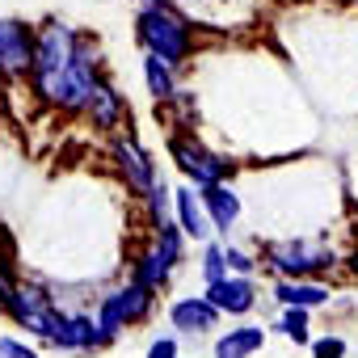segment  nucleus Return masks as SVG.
I'll return each mask as SVG.
<instances>
[{
	"mask_svg": "<svg viewBox=\"0 0 358 358\" xmlns=\"http://www.w3.org/2000/svg\"><path fill=\"white\" fill-rule=\"evenodd\" d=\"M173 199H177V228H182L186 236L207 241L215 232V224H211V215L203 207V194L194 199V190H173Z\"/></svg>",
	"mask_w": 358,
	"mask_h": 358,
	"instance_id": "13",
	"label": "nucleus"
},
{
	"mask_svg": "<svg viewBox=\"0 0 358 358\" xmlns=\"http://www.w3.org/2000/svg\"><path fill=\"white\" fill-rule=\"evenodd\" d=\"M143 80H148V93L156 101H173L177 97V80H173V68L156 55H143Z\"/></svg>",
	"mask_w": 358,
	"mask_h": 358,
	"instance_id": "17",
	"label": "nucleus"
},
{
	"mask_svg": "<svg viewBox=\"0 0 358 358\" xmlns=\"http://www.w3.org/2000/svg\"><path fill=\"white\" fill-rule=\"evenodd\" d=\"M148 207H152V224H156V232L169 228V186H164V182L148 194Z\"/></svg>",
	"mask_w": 358,
	"mask_h": 358,
	"instance_id": "20",
	"label": "nucleus"
},
{
	"mask_svg": "<svg viewBox=\"0 0 358 358\" xmlns=\"http://www.w3.org/2000/svg\"><path fill=\"white\" fill-rule=\"evenodd\" d=\"M182 262V228H160V236H156V245L135 262V282H143L148 291H160L164 282H169V274H173V266Z\"/></svg>",
	"mask_w": 358,
	"mask_h": 358,
	"instance_id": "6",
	"label": "nucleus"
},
{
	"mask_svg": "<svg viewBox=\"0 0 358 358\" xmlns=\"http://www.w3.org/2000/svg\"><path fill=\"white\" fill-rule=\"evenodd\" d=\"M148 358H177V341H173V337H160V341H152Z\"/></svg>",
	"mask_w": 358,
	"mask_h": 358,
	"instance_id": "25",
	"label": "nucleus"
},
{
	"mask_svg": "<svg viewBox=\"0 0 358 358\" xmlns=\"http://www.w3.org/2000/svg\"><path fill=\"white\" fill-rule=\"evenodd\" d=\"M114 156H118V169H122V177H127V186L148 199V194L156 190V169H152L148 152H143L135 139H118V143H114Z\"/></svg>",
	"mask_w": 358,
	"mask_h": 358,
	"instance_id": "9",
	"label": "nucleus"
},
{
	"mask_svg": "<svg viewBox=\"0 0 358 358\" xmlns=\"http://www.w3.org/2000/svg\"><path fill=\"white\" fill-rule=\"evenodd\" d=\"M203 207H207V215H211V224H215L220 232H228V228L236 224V215H241V199H236L228 186H207V190H203Z\"/></svg>",
	"mask_w": 358,
	"mask_h": 358,
	"instance_id": "15",
	"label": "nucleus"
},
{
	"mask_svg": "<svg viewBox=\"0 0 358 358\" xmlns=\"http://www.w3.org/2000/svg\"><path fill=\"white\" fill-rule=\"evenodd\" d=\"M274 295H278L287 308H316V303H324V299H329V287H320V282H291V278H282Z\"/></svg>",
	"mask_w": 358,
	"mask_h": 358,
	"instance_id": "18",
	"label": "nucleus"
},
{
	"mask_svg": "<svg viewBox=\"0 0 358 358\" xmlns=\"http://www.w3.org/2000/svg\"><path fill=\"white\" fill-rule=\"evenodd\" d=\"M207 299H211L220 312H228V316H245V312L257 303V291H253V278L228 274V278H220V282L207 287Z\"/></svg>",
	"mask_w": 358,
	"mask_h": 358,
	"instance_id": "10",
	"label": "nucleus"
},
{
	"mask_svg": "<svg viewBox=\"0 0 358 358\" xmlns=\"http://www.w3.org/2000/svg\"><path fill=\"white\" fill-rule=\"evenodd\" d=\"M76 47L80 38L72 34V26L64 22H47L38 30V47H34V93L51 106H64V89H68V72H72V59H76Z\"/></svg>",
	"mask_w": 358,
	"mask_h": 358,
	"instance_id": "1",
	"label": "nucleus"
},
{
	"mask_svg": "<svg viewBox=\"0 0 358 358\" xmlns=\"http://www.w3.org/2000/svg\"><path fill=\"white\" fill-rule=\"evenodd\" d=\"M350 270H354V274H358V249H354V253H350Z\"/></svg>",
	"mask_w": 358,
	"mask_h": 358,
	"instance_id": "26",
	"label": "nucleus"
},
{
	"mask_svg": "<svg viewBox=\"0 0 358 358\" xmlns=\"http://www.w3.org/2000/svg\"><path fill=\"white\" fill-rule=\"evenodd\" d=\"M89 114H93V122H97L101 131H114V127L122 122L127 110H122V97L114 93V85H106V80L97 85V93H93V101H89Z\"/></svg>",
	"mask_w": 358,
	"mask_h": 358,
	"instance_id": "16",
	"label": "nucleus"
},
{
	"mask_svg": "<svg viewBox=\"0 0 358 358\" xmlns=\"http://www.w3.org/2000/svg\"><path fill=\"white\" fill-rule=\"evenodd\" d=\"M139 43H143L148 55H156L169 68H177V64H186L190 51H194V30L173 5L148 0L143 13H139Z\"/></svg>",
	"mask_w": 358,
	"mask_h": 358,
	"instance_id": "2",
	"label": "nucleus"
},
{
	"mask_svg": "<svg viewBox=\"0 0 358 358\" xmlns=\"http://www.w3.org/2000/svg\"><path fill=\"white\" fill-rule=\"evenodd\" d=\"M266 262L278 274H287L291 282H303V278L329 270L337 257L324 241H278V245H266Z\"/></svg>",
	"mask_w": 358,
	"mask_h": 358,
	"instance_id": "3",
	"label": "nucleus"
},
{
	"mask_svg": "<svg viewBox=\"0 0 358 358\" xmlns=\"http://www.w3.org/2000/svg\"><path fill=\"white\" fill-rule=\"evenodd\" d=\"M224 262H228V270H236L241 278H249V274H253V266H257V262H253L249 253H241V249H224Z\"/></svg>",
	"mask_w": 358,
	"mask_h": 358,
	"instance_id": "22",
	"label": "nucleus"
},
{
	"mask_svg": "<svg viewBox=\"0 0 358 358\" xmlns=\"http://www.w3.org/2000/svg\"><path fill=\"white\" fill-rule=\"evenodd\" d=\"M0 358H38L34 350H26L22 341H13V337H5L0 341Z\"/></svg>",
	"mask_w": 358,
	"mask_h": 358,
	"instance_id": "24",
	"label": "nucleus"
},
{
	"mask_svg": "<svg viewBox=\"0 0 358 358\" xmlns=\"http://www.w3.org/2000/svg\"><path fill=\"white\" fill-rule=\"evenodd\" d=\"M5 312H9L22 329H30V333H38V337H55V329H59V320H64V312H55L51 295H47L43 287H34V282L13 287V295L5 299Z\"/></svg>",
	"mask_w": 358,
	"mask_h": 358,
	"instance_id": "5",
	"label": "nucleus"
},
{
	"mask_svg": "<svg viewBox=\"0 0 358 358\" xmlns=\"http://www.w3.org/2000/svg\"><path fill=\"white\" fill-rule=\"evenodd\" d=\"M51 341H55L59 350L85 354V350H97V345H101L106 337H101V329H97V320H93V316H64Z\"/></svg>",
	"mask_w": 358,
	"mask_h": 358,
	"instance_id": "12",
	"label": "nucleus"
},
{
	"mask_svg": "<svg viewBox=\"0 0 358 358\" xmlns=\"http://www.w3.org/2000/svg\"><path fill=\"white\" fill-rule=\"evenodd\" d=\"M169 156H173L177 164H182V173L190 177V182H199L203 190H207V186H224L228 160H220V156H215V152H207L203 143L173 135V139H169Z\"/></svg>",
	"mask_w": 358,
	"mask_h": 358,
	"instance_id": "7",
	"label": "nucleus"
},
{
	"mask_svg": "<svg viewBox=\"0 0 358 358\" xmlns=\"http://www.w3.org/2000/svg\"><path fill=\"white\" fill-rule=\"evenodd\" d=\"M152 312V291L143 287V282H127V287H118V291H110L101 303H97V329H101V337L110 341V337H118L127 324H135V320H143Z\"/></svg>",
	"mask_w": 358,
	"mask_h": 358,
	"instance_id": "4",
	"label": "nucleus"
},
{
	"mask_svg": "<svg viewBox=\"0 0 358 358\" xmlns=\"http://www.w3.org/2000/svg\"><path fill=\"white\" fill-rule=\"evenodd\" d=\"M262 345H266V329H253V324L228 329V333L215 341V358H249V354H257Z\"/></svg>",
	"mask_w": 358,
	"mask_h": 358,
	"instance_id": "14",
	"label": "nucleus"
},
{
	"mask_svg": "<svg viewBox=\"0 0 358 358\" xmlns=\"http://www.w3.org/2000/svg\"><path fill=\"white\" fill-rule=\"evenodd\" d=\"M203 274H207V287L228 278V262H224V245H211L207 249V262H203Z\"/></svg>",
	"mask_w": 358,
	"mask_h": 358,
	"instance_id": "21",
	"label": "nucleus"
},
{
	"mask_svg": "<svg viewBox=\"0 0 358 358\" xmlns=\"http://www.w3.org/2000/svg\"><path fill=\"white\" fill-rule=\"evenodd\" d=\"M341 354H345V341L341 337H320L312 345V358H341Z\"/></svg>",
	"mask_w": 358,
	"mask_h": 358,
	"instance_id": "23",
	"label": "nucleus"
},
{
	"mask_svg": "<svg viewBox=\"0 0 358 358\" xmlns=\"http://www.w3.org/2000/svg\"><path fill=\"white\" fill-rule=\"evenodd\" d=\"M169 320H173V329H182V333H207V329H215L220 308L207 295H190V299H177L169 308Z\"/></svg>",
	"mask_w": 358,
	"mask_h": 358,
	"instance_id": "11",
	"label": "nucleus"
},
{
	"mask_svg": "<svg viewBox=\"0 0 358 358\" xmlns=\"http://www.w3.org/2000/svg\"><path fill=\"white\" fill-rule=\"evenodd\" d=\"M34 47H38V34L26 22L5 17V22H0V76L34 72Z\"/></svg>",
	"mask_w": 358,
	"mask_h": 358,
	"instance_id": "8",
	"label": "nucleus"
},
{
	"mask_svg": "<svg viewBox=\"0 0 358 358\" xmlns=\"http://www.w3.org/2000/svg\"><path fill=\"white\" fill-rule=\"evenodd\" d=\"M278 329L291 337V341H308V308H287Z\"/></svg>",
	"mask_w": 358,
	"mask_h": 358,
	"instance_id": "19",
	"label": "nucleus"
},
{
	"mask_svg": "<svg viewBox=\"0 0 358 358\" xmlns=\"http://www.w3.org/2000/svg\"><path fill=\"white\" fill-rule=\"evenodd\" d=\"M0 312H5V299H0Z\"/></svg>",
	"mask_w": 358,
	"mask_h": 358,
	"instance_id": "27",
	"label": "nucleus"
}]
</instances>
